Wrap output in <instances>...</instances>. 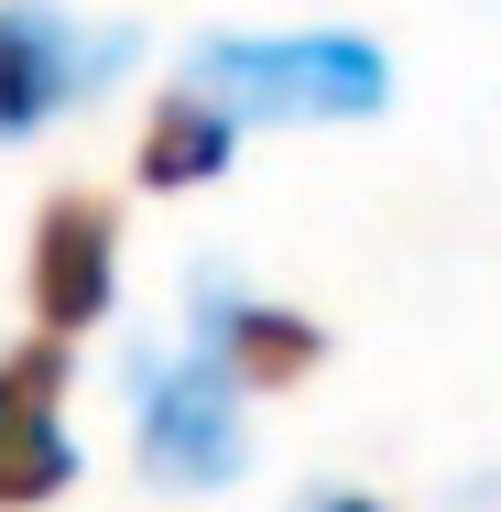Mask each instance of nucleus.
<instances>
[{"mask_svg":"<svg viewBox=\"0 0 501 512\" xmlns=\"http://www.w3.org/2000/svg\"><path fill=\"white\" fill-rule=\"evenodd\" d=\"M120 66H131V44H120V33L66 22L55 0H11V11H0V142L44 131L66 99L109 88Z\"/></svg>","mask_w":501,"mask_h":512,"instance_id":"obj_3","label":"nucleus"},{"mask_svg":"<svg viewBox=\"0 0 501 512\" xmlns=\"http://www.w3.org/2000/svg\"><path fill=\"white\" fill-rule=\"evenodd\" d=\"M186 88L218 99L229 120H371L393 99V66L382 44L360 33H284V44H207L186 66Z\"/></svg>","mask_w":501,"mask_h":512,"instance_id":"obj_1","label":"nucleus"},{"mask_svg":"<svg viewBox=\"0 0 501 512\" xmlns=\"http://www.w3.org/2000/svg\"><path fill=\"white\" fill-rule=\"evenodd\" d=\"M229 142H240V120L218 99H197V88H175V99L142 120V153L131 164H142V186H207L229 164Z\"/></svg>","mask_w":501,"mask_h":512,"instance_id":"obj_7","label":"nucleus"},{"mask_svg":"<svg viewBox=\"0 0 501 512\" xmlns=\"http://www.w3.org/2000/svg\"><path fill=\"white\" fill-rule=\"evenodd\" d=\"M22 284H33L44 338L99 327L109 295H120V207L88 197V186H55V197H44V218H33V262H22Z\"/></svg>","mask_w":501,"mask_h":512,"instance_id":"obj_4","label":"nucleus"},{"mask_svg":"<svg viewBox=\"0 0 501 512\" xmlns=\"http://www.w3.org/2000/svg\"><path fill=\"white\" fill-rule=\"evenodd\" d=\"M197 349L229 371V382H305L316 360H327V338H316V316L295 306H262V295H240V284H207L197 295Z\"/></svg>","mask_w":501,"mask_h":512,"instance_id":"obj_6","label":"nucleus"},{"mask_svg":"<svg viewBox=\"0 0 501 512\" xmlns=\"http://www.w3.org/2000/svg\"><path fill=\"white\" fill-rule=\"evenodd\" d=\"M77 480L66 436V338H22L0 360V512H33Z\"/></svg>","mask_w":501,"mask_h":512,"instance_id":"obj_5","label":"nucleus"},{"mask_svg":"<svg viewBox=\"0 0 501 512\" xmlns=\"http://www.w3.org/2000/svg\"><path fill=\"white\" fill-rule=\"evenodd\" d=\"M316 512H382V502H360V491H338V502H316Z\"/></svg>","mask_w":501,"mask_h":512,"instance_id":"obj_8","label":"nucleus"},{"mask_svg":"<svg viewBox=\"0 0 501 512\" xmlns=\"http://www.w3.org/2000/svg\"><path fill=\"white\" fill-rule=\"evenodd\" d=\"M142 469L153 480H229L240 469V382L207 349H142L131 360Z\"/></svg>","mask_w":501,"mask_h":512,"instance_id":"obj_2","label":"nucleus"}]
</instances>
